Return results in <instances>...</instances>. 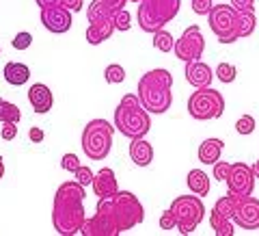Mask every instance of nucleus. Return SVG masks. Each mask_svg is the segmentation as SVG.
<instances>
[{
	"instance_id": "f257e3e1",
	"label": "nucleus",
	"mask_w": 259,
	"mask_h": 236,
	"mask_svg": "<svg viewBox=\"0 0 259 236\" xmlns=\"http://www.w3.org/2000/svg\"><path fill=\"white\" fill-rule=\"evenodd\" d=\"M145 219V208L134 193L117 191L110 197H100L95 215L87 219L80 234L82 236H119L132 230Z\"/></svg>"
},
{
	"instance_id": "f03ea898",
	"label": "nucleus",
	"mask_w": 259,
	"mask_h": 236,
	"mask_svg": "<svg viewBox=\"0 0 259 236\" xmlns=\"http://www.w3.org/2000/svg\"><path fill=\"white\" fill-rule=\"evenodd\" d=\"M87 221L84 213V186L78 180L63 182L56 189L52 201V225L61 236H74Z\"/></svg>"
},
{
	"instance_id": "7ed1b4c3",
	"label": "nucleus",
	"mask_w": 259,
	"mask_h": 236,
	"mask_svg": "<svg viewBox=\"0 0 259 236\" xmlns=\"http://www.w3.org/2000/svg\"><path fill=\"white\" fill-rule=\"evenodd\" d=\"M173 76L168 70H151L139 80V100L153 115H162L173 104Z\"/></svg>"
},
{
	"instance_id": "20e7f679",
	"label": "nucleus",
	"mask_w": 259,
	"mask_h": 236,
	"mask_svg": "<svg viewBox=\"0 0 259 236\" xmlns=\"http://www.w3.org/2000/svg\"><path fill=\"white\" fill-rule=\"evenodd\" d=\"M112 126L127 139H141V137L149 132L151 128L149 111L141 104L139 95L127 93L121 97L119 107L115 109V124Z\"/></svg>"
},
{
	"instance_id": "39448f33",
	"label": "nucleus",
	"mask_w": 259,
	"mask_h": 236,
	"mask_svg": "<svg viewBox=\"0 0 259 236\" xmlns=\"http://www.w3.org/2000/svg\"><path fill=\"white\" fill-rule=\"evenodd\" d=\"M180 7H182V0H141L139 11H136L141 30L156 32L160 28H164L180 13Z\"/></svg>"
},
{
	"instance_id": "423d86ee",
	"label": "nucleus",
	"mask_w": 259,
	"mask_h": 236,
	"mask_svg": "<svg viewBox=\"0 0 259 236\" xmlns=\"http://www.w3.org/2000/svg\"><path fill=\"white\" fill-rule=\"evenodd\" d=\"M112 128L106 119H91L82 130V152L91 160H104L112 150Z\"/></svg>"
},
{
	"instance_id": "0eeeda50",
	"label": "nucleus",
	"mask_w": 259,
	"mask_h": 236,
	"mask_svg": "<svg viewBox=\"0 0 259 236\" xmlns=\"http://www.w3.org/2000/svg\"><path fill=\"white\" fill-rule=\"evenodd\" d=\"M188 113H190V117L197 121L218 119L225 113V97L221 91H216L212 87L197 89V91L188 97Z\"/></svg>"
},
{
	"instance_id": "6e6552de",
	"label": "nucleus",
	"mask_w": 259,
	"mask_h": 236,
	"mask_svg": "<svg viewBox=\"0 0 259 236\" xmlns=\"http://www.w3.org/2000/svg\"><path fill=\"white\" fill-rule=\"evenodd\" d=\"M171 210L177 219V230L180 234H192L199 227V223L205 219V206L199 199V195H182L175 197Z\"/></svg>"
},
{
	"instance_id": "1a4fd4ad",
	"label": "nucleus",
	"mask_w": 259,
	"mask_h": 236,
	"mask_svg": "<svg viewBox=\"0 0 259 236\" xmlns=\"http://www.w3.org/2000/svg\"><path fill=\"white\" fill-rule=\"evenodd\" d=\"M209 28L218 37L221 44H233L238 42L236 26H238V11L231 5H212L207 13Z\"/></svg>"
},
{
	"instance_id": "9d476101",
	"label": "nucleus",
	"mask_w": 259,
	"mask_h": 236,
	"mask_svg": "<svg viewBox=\"0 0 259 236\" xmlns=\"http://www.w3.org/2000/svg\"><path fill=\"white\" fill-rule=\"evenodd\" d=\"M203 50H205V39H203V32H201V28L197 24H192V26L186 28L173 48L177 59H182L186 63L199 61L201 56H203Z\"/></svg>"
},
{
	"instance_id": "9b49d317",
	"label": "nucleus",
	"mask_w": 259,
	"mask_h": 236,
	"mask_svg": "<svg viewBox=\"0 0 259 236\" xmlns=\"http://www.w3.org/2000/svg\"><path fill=\"white\" fill-rule=\"evenodd\" d=\"M233 223L242 230H259V199L253 195H240L233 213Z\"/></svg>"
},
{
	"instance_id": "f8f14e48",
	"label": "nucleus",
	"mask_w": 259,
	"mask_h": 236,
	"mask_svg": "<svg viewBox=\"0 0 259 236\" xmlns=\"http://www.w3.org/2000/svg\"><path fill=\"white\" fill-rule=\"evenodd\" d=\"M227 186H229V193L253 195V189H255L253 167H248L246 162H231V172H229V178H227Z\"/></svg>"
},
{
	"instance_id": "ddd939ff",
	"label": "nucleus",
	"mask_w": 259,
	"mask_h": 236,
	"mask_svg": "<svg viewBox=\"0 0 259 236\" xmlns=\"http://www.w3.org/2000/svg\"><path fill=\"white\" fill-rule=\"evenodd\" d=\"M41 24L46 26V30L54 32V35H63L71 28V11H67L61 5L41 9Z\"/></svg>"
},
{
	"instance_id": "4468645a",
	"label": "nucleus",
	"mask_w": 259,
	"mask_h": 236,
	"mask_svg": "<svg viewBox=\"0 0 259 236\" xmlns=\"http://www.w3.org/2000/svg\"><path fill=\"white\" fill-rule=\"evenodd\" d=\"M28 102L35 113H39V115H44V113H48L52 109L54 104V95L50 91V87L44 85V83H35L30 89H28Z\"/></svg>"
},
{
	"instance_id": "2eb2a0df",
	"label": "nucleus",
	"mask_w": 259,
	"mask_h": 236,
	"mask_svg": "<svg viewBox=\"0 0 259 236\" xmlns=\"http://www.w3.org/2000/svg\"><path fill=\"white\" fill-rule=\"evenodd\" d=\"M91 186H93V193L97 195V197H110V195H115V193L119 191L115 172H112L110 167L100 169V172L93 176Z\"/></svg>"
},
{
	"instance_id": "dca6fc26",
	"label": "nucleus",
	"mask_w": 259,
	"mask_h": 236,
	"mask_svg": "<svg viewBox=\"0 0 259 236\" xmlns=\"http://www.w3.org/2000/svg\"><path fill=\"white\" fill-rule=\"evenodd\" d=\"M212 78H214V72L209 65L201 63V61H190L186 63V80L197 87V89H203V87H209L212 85Z\"/></svg>"
},
{
	"instance_id": "f3484780",
	"label": "nucleus",
	"mask_w": 259,
	"mask_h": 236,
	"mask_svg": "<svg viewBox=\"0 0 259 236\" xmlns=\"http://www.w3.org/2000/svg\"><path fill=\"white\" fill-rule=\"evenodd\" d=\"M130 158H132V162L139 165V167L151 165V160H153L151 143L145 141V137H141V139H132V143H130Z\"/></svg>"
},
{
	"instance_id": "a211bd4d",
	"label": "nucleus",
	"mask_w": 259,
	"mask_h": 236,
	"mask_svg": "<svg viewBox=\"0 0 259 236\" xmlns=\"http://www.w3.org/2000/svg\"><path fill=\"white\" fill-rule=\"evenodd\" d=\"M115 30L117 28H115V22H112V20L89 24V28H87V42L91 44V46H100V44L106 42V39H110Z\"/></svg>"
},
{
	"instance_id": "6ab92c4d",
	"label": "nucleus",
	"mask_w": 259,
	"mask_h": 236,
	"mask_svg": "<svg viewBox=\"0 0 259 236\" xmlns=\"http://www.w3.org/2000/svg\"><path fill=\"white\" fill-rule=\"evenodd\" d=\"M3 74H5V80H7L9 85H13V87H22V85H26V83H28L30 70H28V65H24V63L9 61V63L5 65Z\"/></svg>"
},
{
	"instance_id": "aec40b11",
	"label": "nucleus",
	"mask_w": 259,
	"mask_h": 236,
	"mask_svg": "<svg viewBox=\"0 0 259 236\" xmlns=\"http://www.w3.org/2000/svg\"><path fill=\"white\" fill-rule=\"evenodd\" d=\"M223 141L221 139H205L203 143L199 145V162H203V165H214L216 160H221V154H223Z\"/></svg>"
},
{
	"instance_id": "412c9836",
	"label": "nucleus",
	"mask_w": 259,
	"mask_h": 236,
	"mask_svg": "<svg viewBox=\"0 0 259 236\" xmlns=\"http://www.w3.org/2000/svg\"><path fill=\"white\" fill-rule=\"evenodd\" d=\"M186 184H188L190 193L199 195V197H203V195L209 193V178L203 169H190L188 178H186Z\"/></svg>"
},
{
	"instance_id": "4be33fe9",
	"label": "nucleus",
	"mask_w": 259,
	"mask_h": 236,
	"mask_svg": "<svg viewBox=\"0 0 259 236\" xmlns=\"http://www.w3.org/2000/svg\"><path fill=\"white\" fill-rule=\"evenodd\" d=\"M115 11L104 3V0H93L87 9V20L89 24H97V22H106V20H112Z\"/></svg>"
},
{
	"instance_id": "5701e85b",
	"label": "nucleus",
	"mask_w": 259,
	"mask_h": 236,
	"mask_svg": "<svg viewBox=\"0 0 259 236\" xmlns=\"http://www.w3.org/2000/svg\"><path fill=\"white\" fill-rule=\"evenodd\" d=\"M257 26V20H255V11H238V26H236V37L238 39H244L250 37L253 30Z\"/></svg>"
},
{
	"instance_id": "b1692460",
	"label": "nucleus",
	"mask_w": 259,
	"mask_h": 236,
	"mask_svg": "<svg viewBox=\"0 0 259 236\" xmlns=\"http://www.w3.org/2000/svg\"><path fill=\"white\" fill-rule=\"evenodd\" d=\"M238 197H240V195H236V193L223 195V197L214 204L212 210H214L216 215L225 217V219H233V213H236V206H238Z\"/></svg>"
},
{
	"instance_id": "393cba45",
	"label": "nucleus",
	"mask_w": 259,
	"mask_h": 236,
	"mask_svg": "<svg viewBox=\"0 0 259 236\" xmlns=\"http://www.w3.org/2000/svg\"><path fill=\"white\" fill-rule=\"evenodd\" d=\"M209 225H212V230H214L216 236H233V234H236L231 219H225L221 215H216L214 210L209 213Z\"/></svg>"
},
{
	"instance_id": "a878e982",
	"label": "nucleus",
	"mask_w": 259,
	"mask_h": 236,
	"mask_svg": "<svg viewBox=\"0 0 259 236\" xmlns=\"http://www.w3.org/2000/svg\"><path fill=\"white\" fill-rule=\"evenodd\" d=\"M20 119H22L20 109L15 107V104L7 102L5 97H0V121H3V124H7V121H11V124H20Z\"/></svg>"
},
{
	"instance_id": "bb28decb",
	"label": "nucleus",
	"mask_w": 259,
	"mask_h": 236,
	"mask_svg": "<svg viewBox=\"0 0 259 236\" xmlns=\"http://www.w3.org/2000/svg\"><path fill=\"white\" fill-rule=\"evenodd\" d=\"M153 48L160 52H171L173 48H175V42H173V35L168 30L164 28H160L153 32Z\"/></svg>"
},
{
	"instance_id": "cd10ccee",
	"label": "nucleus",
	"mask_w": 259,
	"mask_h": 236,
	"mask_svg": "<svg viewBox=\"0 0 259 236\" xmlns=\"http://www.w3.org/2000/svg\"><path fill=\"white\" fill-rule=\"evenodd\" d=\"M236 76H238V70H236V65H231V63H221L216 68V78L221 80V83H225V85L233 83Z\"/></svg>"
},
{
	"instance_id": "c85d7f7f",
	"label": "nucleus",
	"mask_w": 259,
	"mask_h": 236,
	"mask_svg": "<svg viewBox=\"0 0 259 236\" xmlns=\"http://www.w3.org/2000/svg\"><path fill=\"white\" fill-rule=\"evenodd\" d=\"M104 78H106L108 85H119V83L125 80V70L121 68L119 63H112L106 68V72H104Z\"/></svg>"
},
{
	"instance_id": "c756f323",
	"label": "nucleus",
	"mask_w": 259,
	"mask_h": 236,
	"mask_svg": "<svg viewBox=\"0 0 259 236\" xmlns=\"http://www.w3.org/2000/svg\"><path fill=\"white\" fill-rule=\"evenodd\" d=\"M112 22H115V28L117 30H130L132 28V18L125 9H117L115 15H112Z\"/></svg>"
},
{
	"instance_id": "7c9ffc66",
	"label": "nucleus",
	"mask_w": 259,
	"mask_h": 236,
	"mask_svg": "<svg viewBox=\"0 0 259 236\" xmlns=\"http://www.w3.org/2000/svg\"><path fill=\"white\" fill-rule=\"evenodd\" d=\"M236 130H238V134H242V137L253 134V132H255V117L242 115V117L236 121Z\"/></svg>"
},
{
	"instance_id": "2f4dec72",
	"label": "nucleus",
	"mask_w": 259,
	"mask_h": 236,
	"mask_svg": "<svg viewBox=\"0 0 259 236\" xmlns=\"http://www.w3.org/2000/svg\"><path fill=\"white\" fill-rule=\"evenodd\" d=\"M229 172H231V162H227V160H216L214 162V178L218 182H227Z\"/></svg>"
},
{
	"instance_id": "473e14b6",
	"label": "nucleus",
	"mask_w": 259,
	"mask_h": 236,
	"mask_svg": "<svg viewBox=\"0 0 259 236\" xmlns=\"http://www.w3.org/2000/svg\"><path fill=\"white\" fill-rule=\"evenodd\" d=\"M30 44H32V35H30V32H26V30L18 32V35L13 37V42H11V46L15 48V50H28Z\"/></svg>"
},
{
	"instance_id": "72a5a7b5",
	"label": "nucleus",
	"mask_w": 259,
	"mask_h": 236,
	"mask_svg": "<svg viewBox=\"0 0 259 236\" xmlns=\"http://www.w3.org/2000/svg\"><path fill=\"white\" fill-rule=\"evenodd\" d=\"M61 167L65 169V172H71V174H76V169L80 167V160L76 154H65V156L61 158Z\"/></svg>"
},
{
	"instance_id": "f704fd0d",
	"label": "nucleus",
	"mask_w": 259,
	"mask_h": 236,
	"mask_svg": "<svg viewBox=\"0 0 259 236\" xmlns=\"http://www.w3.org/2000/svg\"><path fill=\"white\" fill-rule=\"evenodd\" d=\"M160 227L162 230H173V227H177V219H175L171 208L164 210V213L160 215Z\"/></svg>"
},
{
	"instance_id": "c9c22d12",
	"label": "nucleus",
	"mask_w": 259,
	"mask_h": 236,
	"mask_svg": "<svg viewBox=\"0 0 259 236\" xmlns=\"http://www.w3.org/2000/svg\"><path fill=\"white\" fill-rule=\"evenodd\" d=\"M76 180L80 182V184H82V186H87V184H91L93 182V172H91V169H89V167H84V165H80L78 169H76Z\"/></svg>"
},
{
	"instance_id": "e433bc0d",
	"label": "nucleus",
	"mask_w": 259,
	"mask_h": 236,
	"mask_svg": "<svg viewBox=\"0 0 259 236\" xmlns=\"http://www.w3.org/2000/svg\"><path fill=\"white\" fill-rule=\"evenodd\" d=\"M212 3L214 0H192V11L197 13V15H207L209 9H212Z\"/></svg>"
},
{
	"instance_id": "4c0bfd02",
	"label": "nucleus",
	"mask_w": 259,
	"mask_h": 236,
	"mask_svg": "<svg viewBox=\"0 0 259 236\" xmlns=\"http://www.w3.org/2000/svg\"><path fill=\"white\" fill-rule=\"evenodd\" d=\"M0 137H3L5 141H13L15 137H18V124H11V121H7V124L0 128Z\"/></svg>"
},
{
	"instance_id": "58836bf2",
	"label": "nucleus",
	"mask_w": 259,
	"mask_h": 236,
	"mask_svg": "<svg viewBox=\"0 0 259 236\" xmlns=\"http://www.w3.org/2000/svg\"><path fill=\"white\" fill-rule=\"evenodd\" d=\"M236 11H255V0H231Z\"/></svg>"
},
{
	"instance_id": "ea45409f",
	"label": "nucleus",
	"mask_w": 259,
	"mask_h": 236,
	"mask_svg": "<svg viewBox=\"0 0 259 236\" xmlns=\"http://www.w3.org/2000/svg\"><path fill=\"white\" fill-rule=\"evenodd\" d=\"M61 7H65V9L71 13H76L82 9V0H61Z\"/></svg>"
},
{
	"instance_id": "a19ab883",
	"label": "nucleus",
	"mask_w": 259,
	"mask_h": 236,
	"mask_svg": "<svg viewBox=\"0 0 259 236\" xmlns=\"http://www.w3.org/2000/svg\"><path fill=\"white\" fill-rule=\"evenodd\" d=\"M28 137H30V141H32V143H41V141H44V130L35 126V128H30V130H28Z\"/></svg>"
},
{
	"instance_id": "79ce46f5",
	"label": "nucleus",
	"mask_w": 259,
	"mask_h": 236,
	"mask_svg": "<svg viewBox=\"0 0 259 236\" xmlns=\"http://www.w3.org/2000/svg\"><path fill=\"white\" fill-rule=\"evenodd\" d=\"M104 3H106L112 11H117V9H125V3H127V0H104Z\"/></svg>"
},
{
	"instance_id": "37998d69",
	"label": "nucleus",
	"mask_w": 259,
	"mask_h": 236,
	"mask_svg": "<svg viewBox=\"0 0 259 236\" xmlns=\"http://www.w3.org/2000/svg\"><path fill=\"white\" fill-rule=\"evenodd\" d=\"M39 5V9H48V7H59L61 0H35Z\"/></svg>"
},
{
	"instance_id": "c03bdc74",
	"label": "nucleus",
	"mask_w": 259,
	"mask_h": 236,
	"mask_svg": "<svg viewBox=\"0 0 259 236\" xmlns=\"http://www.w3.org/2000/svg\"><path fill=\"white\" fill-rule=\"evenodd\" d=\"M253 174H255V178H259V158L255 160V165H253Z\"/></svg>"
},
{
	"instance_id": "a18cd8bd",
	"label": "nucleus",
	"mask_w": 259,
	"mask_h": 236,
	"mask_svg": "<svg viewBox=\"0 0 259 236\" xmlns=\"http://www.w3.org/2000/svg\"><path fill=\"white\" fill-rule=\"evenodd\" d=\"M3 176H5V162H3V156H0V180H3Z\"/></svg>"
},
{
	"instance_id": "49530a36",
	"label": "nucleus",
	"mask_w": 259,
	"mask_h": 236,
	"mask_svg": "<svg viewBox=\"0 0 259 236\" xmlns=\"http://www.w3.org/2000/svg\"><path fill=\"white\" fill-rule=\"evenodd\" d=\"M127 3H136V5H139V3H141V0H127Z\"/></svg>"
}]
</instances>
